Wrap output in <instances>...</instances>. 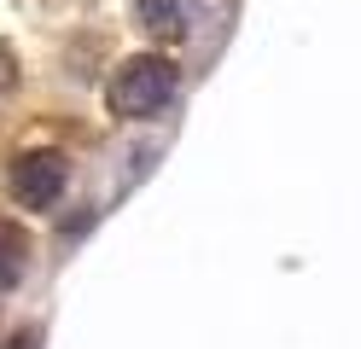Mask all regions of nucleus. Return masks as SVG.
Listing matches in <instances>:
<instances>
[{
  "label": "nucleus",
  "mask_w": 361,
  "mask_h": 349,
  "mask_svg": "<svg viewBox=\"0 0 361 349\" xmlns=\"http://www.w3.org/2000/svg\"><path fill=\"white\" fill-rule=\"evenodd\" d=\"M175 87H180V70L164 53H140V59H128L117 76H111L105 99H111V111H117L123 123H146V116H157L175 99Z\"/></svg>",
  "instance_id": "obj_1"
},
{
  "label": "nucleus",
  "mask_w": 361,
  "mask_h": 349,
  "mask_svg": "<svg viewBox=\"0 0 361 349\" xmlns=\"http://www.w3.org/2000/svg\"><path fill=\"white\" fill-rule=\"evenodd\" d=\"M64 186H71V163L59 152H24L12 163V198L24 209H53L64 198Z\"/></svg>",
  "instance_id": "obj_2"
},
{
  "label": "nucleus",
  "mask_w": 361,
  "mask_h": 349,
  "mask_svg": "<svg viewBox=\"0 0 361 349\" xmlns=\"http://www.w3.org/2000/svg\"><path fill=\"white\" fill-rule=\"evenodd\" d=\"M134 18H140V30L175 41L180 30H187V18H180V0H134Z\"/></svg>",
  "instance_id": "obj_4"
},
{
  "label": "nucleus",
  "mask_w": 361,
  "mask_h": 349,
  "mask_svg": "<svg viewBox=\"0 0 361 349\" xmlns=\"http://www.w3.org/2000/svg\"><path fill=\"white\" fill-rule=\"evenodd\" d=\"M24 274H30V239H24L18 227L0 221V291L24 286Z\"/></svg>",
  "instance_id": "obj_3"
},
{
  "label": "nucleus",
  "mask_w": 361,
  "mask_h": 349,
  "mask_svg": "<svg viewBox=\"0 0 361 349\" xmlns=\"http://www.w3.org/2000/svg\"><path fill=\"white\" fill-rule=\"evenodd\" d=\"M35 343H41V332H35V326H24V332H12L6 349H35Z\"/></svg>",
  "instance_id": "obj_5"
}]
</instances>
